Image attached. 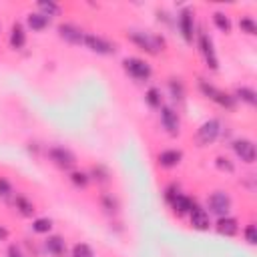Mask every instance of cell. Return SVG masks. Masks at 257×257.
I'll list each match as a JSON object with an SVG mask.
<instances>
[{"instance_id": "obj_1", "label": "cell", "mask_w": 257, "mask_h": 257, "mask_svg": "<svg viewBox=\"0 0 257 257\" xmlns=\"http://www.w3.org/2000/svg\"><path fill=\"white\" fill-rule=\"evenodd\" d=\"M129 39L147 52H159L163 49V45H165L163 39H159V36H153L149 32H139V30L129 32Z\"/></svg>"}, {"instance_id": "obj_2", "label": "cell", "mask_w": 257, "mask_h": 257, "mask_svg": "<svg viewBox=\"0 0 257 257\" xmlns=\"http://www.w3.org/2000/svg\"><path fill=\"white\" fill-rule=\"evenodd\" d=\"M207 205H209V211L219 215V217H227L229 209H231V197L225 193V191H215L209 195L207 199Z\"/></svg>"}, {"instance_id": "obj_3", "label": "cell", "mask_w": 257, "mask_h": 257, "mask_svg": "<svg viewBox=\"0 0 257 257\" xmlns=\"http://www.w3.org/2000/svg\"><path fill=\"white\" fill-rule=\"evenodd\" d=\"M199 89H201V93H203L207 99L215 101L217 104H221V106H225V108H233L235 99H233L231 95H227V93H223V91L215 89L213 85H207L205 81H201V83H199Z\"/></svg>"}, {"instance_id": "obj_4", "label": "cell", "mask_w": 257, "mask_h": 257, "mask_svg": "<svg viewBox=\"0 0 257 257\" xmlns=\"http://www.w3.org/2000/svg\"><path fill=\"white\" fill-rule=\"evenodd\" d=\"M123 64H125V70L137 81H147L151 77V66L141 58H125Z\"/></svg>"}, {"instance_id": "obj_5", "label": "cell", "mask_w": 257, "mask_h": 257, "mask_svg": "<svg viewBox=\"0 0 257 257\" xmlns=\"http://www.w3.org/2000/svg\"><path fill=\"white\" fill-rule=\"evenodd\" d=\"M219 133H221V123L217 119H211V121H205L201 127H199V133H197V139L201 145H211Z\"/></svg>"}, {"instance_id": "obj_6", "label": "cell", "mask_w": 257, "mask_h": 257, "mask_svg": "<svg viewBox=\"0 0 257 257\" xmlns=\"http://www.w3.org/2000/svg\"><path fill=\"white\" fill-rule=\"evenodd\" d=\"M49 155H51V159H52L60 169H72V167H75V163H77L75 153L68 151V149H64V147H52Z\"/></svg>"}, {"instance_id": "obj_7", "label": "cell", "mask_w": 257, "mask_h": 257, "mask_svg": "<svg viewBox=\"0 0 257 257\" xmlns=\"http://www.w3.org/2000/svg\"><path fill=\"white\" fill-rule=\"evenodd\" d=\"M199 47H201V54H203L207 66L213 68V70H217V66H219L217 54H215V49H213V41L209 39L207 32H201V34H199Z\"/></svg>"}, {"instance_id": "obj_8", "label": "cell", "mask_w": 257, "mask_h": 257, "mask_svg": "<svg viewBox=\"0 0 257 257\" xmlns=\"http://www.w3.org/2000/svg\"><path fill=\"white\" fill-rule=\"evenodd\" d=\"M179 28L185 43H193V36H195V18H193V10L185 8L179 16Z\"/></svg>"}, {"instance_id": "obj_9", "label": "cell", "mask_w": 257, "mask_h": 257, "mask_svg": "<svg viewBox=\"0 0 257 257\" xmlns=\"http://www.w3.org/2000/svg\"><path fill=\"white\" fill-rule=\"evenodd\" d=\"M93 52H99V54H113L115 52V45H111L108 41L101 39L97 34H85V41H83Z\"/></svg>"}, {"instance_id": "obj_10", "label": "cell", "mask_w": 257, "mask_h": 257, "mask_svg": "<svg viewBox=\"0 0 257 257\" xmlns=\"http://www.w3.org/2000/svg\"><path fill=\"white\" fill-rule=\"evenodd\" d=\"M58 34L62 36L66 43H70V45H83V41H85V32L79 26L68 24V22H64V24L58 26Z\"/></svg>"}, {"instance_id": "obj_11", "label": "cell", "mask_w": 257, "mask_h": 257, "mask_svg": "<svg viewBox=\"0 0 257 257\" xmlns=\"http://www.w3.org/2000/svg\"><path fill=\"white\" fill-rule=\"evenodd\" d=\"M233 149H235V153H237V157L241 159V161H245V163H253L255 161V145H253V141H249V139H239V141H235L233 143Z\"/></svg>"}, {"instance_id": "obj_12", "label": "cell", "mask_w": 257, "mask_h": 257, "mask_svg": "<svg viewBox=\"0 0 257 257\" xmlns=\"http://www.w3.org/2000/svg\"><path fill=\"white\" fill-rule=\"evenodd\" d=\"M161 123L171 135H179V115L171 106H161Z\"/></svg>"}, {"instance_id": "obj_13", "label": "cell", "mask_w": 257, "mask_h": 257, "mask_svg": "<svg viewBox=\"0 0 257 257\" xmlns=\"http://www.w3.org/2000/svg\"><path fill=\"white\" fill-rule=\"evenodd\" d=\"M191 225H193V229H197V231H207L209 225H211L209 213H207L205 209H201V207L195 205L193 211H191Z\"/></svg>"}, {"instance_id": "obj_14", "label": "cell", "mask_w": 257, "mask_h": 257, "mask_svg": "<svg viewBox=\"0 0 257 257\" xmlns=\"http://www.w3.org/2000/svg\"><path fill=\"white\" fill-rule=\"evenodd\" d=\"M217 231L225 235V237H233L237 231H239V225H237V219L233 217H219L217 221Z\"/></svg>"}, {"instance_id": "obj_15", "label": "cell", "mask_w": 257, "mask_h": 257, "mask_svg": "<svg viewBox=\"0 0 257 257\" xmlns=\"http://www.w3.org/2000/svg\"><path fill=\"white\" fill-rule=\"evenodd\" d=\"M26 45V32H24V28H22V24L20 22H14L12 24V30H10V47L12 49H22Z\"/></svg>"}, {"instance_id": "obj_16", "label": "cell", "mask_w": 257, "mask_h": 257, "mask_svg": "<svg viewBox=\"0 0 257 257\" xmlns=\"http://www.w3.org/2000/svg\"><path fill=\"white\" fill-rule=\"evenodd\" d=\"M47 249H49V253L54 255V257H64V253H66V243H64L62 237L52 235V237L47 239Z\"/></svg>"}, {"instance_id": "obj_17", "label": "cell", "mask_w": 257, "mask_h": 257, "mask_svg": "<svg viewBox=\"0 0 257 257\" xmlns=\"http://www.w3.org/2000/svg\"><path fill=\"white\" fill-rule=\"evenodd\" d=\"M181 159H183V153H181V151L169 149V151H163V153L159 155V165L169 169V167H175V165H179V163H181Z\"/></svg>"}, {"instance_id": "obj_18", "label": "cell", "mask_w": 257, "mask_h": 257, "mask_svg": "<svg viewBox=\"0 0 257 257\" xmlns=\"http://www.w3.org/2000/svg\"><path fill=\"white\" fill-rule=\"evenodd\" d=\"M173 209L179 213V215H183V213H191L193 211V207H195V203H193V199H189L187 195H177L175 199H173Z\"/></svg>"}, {"instance_id": "obj_19", "label": "cell", "mask_w": 257, "mask_h": 257, "mask_svg": "<svg viewBox=\"0 0 257 257\" xmlns=\"http://www.w3.org/2000/svg\"><path fill=\"white\" fill-rule=\"evenodd\" d=\"M47 24H49V18H47L45 14H41V12L28 14V26H30L32 30H45Z\"/></svg>"}, {"instance_id": "obj_20", "label": "cell", "mask_w": 257, "mask_h": 257, "mask_svg": "<svg viewBox=\"0 0 257 257\" xmlns=\"http://www.w3.org/2000/svg\"><path fill=\"white\" fill-rule=\"evenodd\" d=\"M235 97L241 99V101H245L247 104H257V93L253 89H249V87H239L235 91Z\"/></svg>"}, {"instance_id": "obj_21", "label": "cell", "mask_w": 257, "mask_h": 257, "mask_svg": "<svg viewBox=\"0 0 257 257\" xmlns=\"http://www.w3.org/2000/svg\"><path fill=\"white\" fill-rule=\"evenodd\" d=\"M213 22H215V26L221 30V32H229V30H231V20H229V16L223 14V12H215V14H213Z\"/></svg>"}, {"instance_id": "obj_22", "label": "cell", "mask_w": 257, "mask_h": 257, "mask_svg": "<svg viewBox=\"0 0 257 257\" xmlns=\"http://www.w3.org/2000/svg\"><path fill=\"white\" fill-rule=\"evenodd\" d=\"M145 99H147V103H149L153 108H161L163 104V97H161V91L159 89H149V91H147V95H145Z\"/></svg>"}, {"instance_id": "obj_23", "label": "cell", "mask_w": 257, "mask_h": 257, "mask_svg": "<svg viewBox=\"0 0 257 257\" xmlns=\"http://www.w3.org/2000/svg\"><path fill=\"white\" fill-rule=\"evenodd\" d=\"M52 229V221L49 217H41V219H34V223H32V231L36 233H49Z\"/></svg>"}, {"instance_id": "obj_24", "label": "cell", "mask_w": 257, "mask_h": 257, "mask_svg": "<svg viewBox=\"0 0 257 257\" xmlns=\"http://www.w3.org/2000/svg\"><path fill=\"white\" fill-rule=\"evenodd\" d=\"M39 8H41V14H45L47 18H49V16H58V14H60V6L54 4V2H47V0L39 2Z\"/></svg>"}, {"instance_id": "obj_25", "label": "cell", "mask_w": 257, "mask_h": 257, "mask_svg": "<svg viewBox=\"0 0 257 257\" xmlns=\"http://www.w3.org/2000/svg\"><path fill=\"white\" fill-rule=\"evenodd\" d=\"M14 205H16V209H18L24 217H32V213H34V205H32L28 199H24V197H16Z\"/></svg>"}, {"instance_id": "obj_26", "label": "cell", "mask_w": 257, "mask_h": 257, "mask_svg": "<svg viewBox=\"0 0 257 257\" xmlns=\"http://www.w3.org/2000/svg\"><path fill=\"white\" fill-rule=\"evenodd\" d=\"M72 257H95V255H93V249L87 243H77L75 247H72Z\"/></svg>"}, {"instance_id": "obj_27", "label": "cell", "mask_w": 257, "mask_h": 257, "mask_svg": "<svg viewBox=\"0 0 257 257\" xmlns=\"http://www.w3.org/2000/svg\"><path fill=\"white\" fill-rule=\"evenodd\" d=\"M239 28H241V32H247V34H257V24H255V20H253V18H249V16H245V18H241V20H239Z\"/></svg>"}, {"instance_id": "obj_28", "label": "cell", "mask_w": 257, "mask_h": 257, "mask_svg": "<svg viewBox=\"0 0 257 257\" xmlns=\"http://www.w3.org/2000/svg\"><path fill=\"white\" fill-rule=\"evenodd\" d=\"M70 181L75 183L77 187H85L87 183H89V177H87V173H83V171H72V173H70Z\"/></svg>"}, {"instance_id": "obj_29", "label": "cell", "mask_w": 257, "mask_h": 257, "mask_svg": "<svg viewBox=\"0 0 257 257\" xmlns=\"http://www.w3.org/2000/svg\"><path fill=\"white\" fill-rule=\"evenodd\" d=\"M169 87H171L173 99H183V95H185V91H183V83H181L179 79H171Z\"/></svg>"}, {"instance_id": "obj_30", "label": "cell", "mask_w": 257, "mask_h": 257, "mask_svg": "<svg viewBox=\"0 0 257 257\" xmlns=\"http://www.w3.org/2000/svg\"><path fill=\"white\" fill-rule=\"evenodd\" d=\"M93 177L97 179V181H101V183H106L108 181V171L103 167V165H97V167H93Z\"/></svg>"}, {"instance_id": "obj_31", "label": "cell", "mask_w": 257, "mask_h": 257, "mask_svg": "<svg viewBox=\"0 0 257 257\" xmlns=\"http://www.w3.org/2000/svg\"><path fill=\"white\" fill-rule=\"evenodd\" d=\"M103 205H104V209L106 211H117V199H113L111 195H103Z\"/></svg>"}, {"instance_id": "obj_32", "label": "cell", "mask_w": 257, "mask_h": 257, "mask_svg": "<svg viewBox=\"0 0 257 257\" xmlns=\"http://www.w3.org/2000/svg\"><path fill=\"white\" fill-rule=\"evenodd\" d=\"M245 239H247L249 245H255V243H257V229H255V225H249V227L245 229Z\"/></svg>"}, {"instance_id": "obj_33", "label": "cell", "mask_w": 257, "mask_h": 257, "mask_svg": "<svg viewBox=\"0 0 257 257\" xmlns=\"http://www.w3.org/2000/svg\"><path fill=\"white\" fill-rule=\"evenodd\" d=\"M10 191H12L10 183H8L4 177H0V195H2V197H6V195H10Z\"/></svg>"}, {"instance_id": "obj_34", "label": "cell", "mask_w": 257, "mask_h": 257, "mask_svg": "<svg viewBox=\"0 0 257 257\" xmlns=\"http://www.w3.org/2000/svg\"><path fill=\"white\" fill-rule=\"evenodd\" d=\"M179 195V187L177 185H171V187H167V191H165V199L169 201V203H173V199Z\"/></svg>"}, {"instance_id": "obj_35", "label": "cell", "mask_w": 257, "mask_h": 257, "mask_svg": "<svg viewBox=\"0 0 257 257\" xmlns=\"http://www.w3.org/2000/svg\"><path fill=\"white\" fill-rule=\"evenodd\" d=\"M217 165H219V167H221V169H227L229 173L233 171V165L229 163V159H223V157H219V159H217Z\"/></svg>"}, {"instance_id": "obj_36", "label": "cell", "mask_w": 257, "mask_h": 257, "mask_svg": "<svg viewBox=\"0 0 257 257\" xmlns=\"http://www.w3.org/2000/svg\"><path fill=\"white\" fill-rule=\"evenodd\" d=\"M8 257H24V255H22V251L16 245H10L8 247Z\"/></svg>"}, {"instance_id": "obj_37", "label": "cell", "mask_w": 257, "mask_h": 257, "mask_svg": "<svg viewBox=\"0 0 257 257\" xmlns=\"http://www.w3.org/2000/svg\"><path fill=\"white\" fill-rule=\"evenodd\" d=\"M6 237H8V231H6L4 227H0V241H4Z\"/></svg>"}, {"instance_id": "obj_38", "label": "cell", "mask_w": 257, "mask_h": 257, "mask_svg": "<svg viewBox=\"0 0 257 257\" xmlns=\"http://www.w3.org/2000/svg\"><path fill=\"white\" fill-rule=\"evenodd\" d=\"M0 30H2V26H0Z\"/></svg>"}]
</instances>
